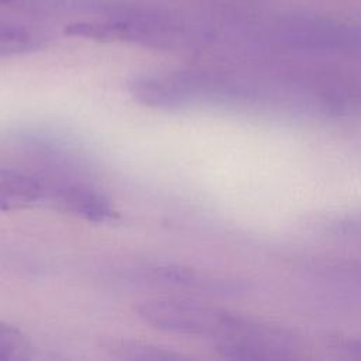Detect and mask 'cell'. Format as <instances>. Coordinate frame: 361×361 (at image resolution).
I'll return each instance as SVG.
<instances>
[{
  "mask_svg": "<svg viewBox=\"0 0 361 361\" xmlns=\"http://www.w3.org/2000/svg\"><path fill=\"white\" fill-rule=\"evenodd\" d=\"M329 234L361 244V212L337 217L326 226Z\"/></svg>",
  "mask_w": 361,
  "mask_h": 361,
  "instance_id": "obj_11",
  "label": "cell"
},
{
  "mask_svg": "<svg viewBox=\"0 0 361 361\" xmlns=\"http://www.w3.org/2000/svg\"><path fill=\"white\" fill-rule=\"evenodd\" d=\"M44 200L80 219L102 223L117 216L113 202L96 186L75 179H42Z\"/></svg>",
  "mask_w": 361,
  "mask_h": 361,
  "instance_id": "obj_4",
  "label": "cell"
},
{
  "mask_svg": "<svg viewBox=\"0 0 361 361\" xmlns=\"http://www.w3.org/2000/svg\"><path fill=\"white\" fill-rule=\"evenodd\" d=\"M131 96L158 110H180L199 104H230L252 100L250 90L213 72L168 69L140 73L128 83Z\"/></svg>",
  "mask_w": 361,
  "mask_h": 361,
  "instance_id": "obj_1",
  "label": "cell"
},
{
  "mask_svg": "<svg viewBox=\"0 0 361 361\" xmlns=\"http://www.w3.org/2000/svg\"><path fill=\"white\" fill-rule=\"evenodd\" d=\"M137 316L148 326L173 334L210 338L216 348L245 337L258 320L179 298H154L135 306Z\"/></svg>",
  "mask_w": 361,
  "mask_h": 361,
  "instance_id": "obj_2",
  "label": "cell"
},
{
  "mask_svg": "<svg viewBox=\"0 0 361 361\" xmlns=\"http://www.w3.org/2000/svg\"><path fill=\"white\" fill-rule=\"evenodd\" d=\"M27 336L8 323L0 322V361H25L31 358Z\"/></svg>",
  "mask_w": 361,
  "mask_h": 361,
  "instance_id": "obj_10",
  "label": "cell"
},
{
  "mask_svg": "<svg viewBox=\"0 0 361 361\" xmlns=\"http://www.w3.org/2000/svg\"><path fill=\"white\" fill-rule=\"evenodd\" d=\"M16 0H0V6H3V4H11V3H14Z\"/></svg>",
  "mask_w": 361,
  "mask_h": 361,
  "instance_id": "obj_13",
  "label": "cell"
},
{
  "mask_svg": "<svg viewBox=\"0 0 361 361\" xmlns=\"http://www.w3.org/2000/svg\"><path fill=\"white\" fill-rule=\"evenodd\" d=\"M336 348L341 353H345L348 357L361 358V338H345L340 340L336 344Z\"/></svg>",
  "mask_w": 361,
  "mask_h": 361,
  "instance_id": "obj_12",
  "label": "cell"
},
{
  "mask_svg": "<svg viewBox=\"0 0 361 361\" xmlns=\"http://www.w3.org/2000/svg\"><path fill=\"white\" fill-rule=\"evenodd\" d=\"M303 271L323 282L361 289V259H314L306 262Z\"/></svg>",
  "mask_w": 361,
  "mask_h": 361,
  "instance_id": "obj_7",
  "label": "cell"
},
{
  "mask_svg": "<svg viewBox=\"0 0 361 361\" xmlns=\"http://www.w3.org/2000/svg\"><path fill=\"white\" fill-rule=\"evenodd\" d=\"M44 183L16 169L0 168V210H20L44 200Z\"/></svg>",
  "mask_w": 361,
  "mask_h": 361,
  "instance_id": "obj_6",
  "label": "cell"
},
{
  "mask_svg": "<svg viewBox=\"0 0 361 361\" xmlns=\"http://www.w3.org/2000/svg\"><path fill=\"white\" fill-rule=\"evenodd\" d=\"M107 351L126 361H176L183 360L179 353L157 344L137 340H114L106 345Z\"/></svg>",
  "mask_w": 361,
  "mask_h": 361,
  "instance_id": "obj_9",
  "label": "cell"
},
{
  "mask_svg": "<svg viewBox=\"0 0 361 361\" xmlns=\"http://www.w3.org/2000/svg\"><path fill=\"white\" fill-rule=\"evenodd\" d=\"M269 37L283 48L338 54H361V24L317 14H286L269 27Z\"/></svg>",
  "mask_w": 361,
  "mask_h": 361,
  "instance_id": "obj_3",
  "label": "cell"
},
{
  "mask_svg": "<svg viewBox=\"0 0 361 361\" xmlns=\"http://www.w3.org/2000/svg\"><path fill=\"white\" fill-rule=\"evenodd\" d=\"M44 35L25 24L0 20V56H14L32 52L42 47Z\"/></svg>",
  "mask_w": 361,
  "mask_h": 361,
  "instance_id": "obj_8",
  "label": "cell"
},
{
  "mask_svg": "<svg viewBox=\"0 0 361 361\" xmlns=\"http://www.w3.org/2000/svg\"><path fill=\"white\" fill-rule=\"evenodd\" d=\"M148 272L154 281H158V283L169 285L183 290L221 296H238L250 292V286L243 281L217 276L175 264H161Z\"/></svg>",
  "mask_w": 361,
  "mask_h": 361,
  "instance_id": "obj_5",
  "label": "cell"
}]
</instances>
